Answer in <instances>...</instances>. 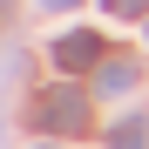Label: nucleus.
Masks as SVG:
<instances>
[{"label":"nucleus","mask_w":149,"mask_h":149,"mask_svg":"<svg viewBox=\"0 0 149 149\" xmlns=\"http://www.w3.org/2000/svg\"><path fill=\"white\" fill-rule=\"evenodd\" d=\"M95 61H102V34L68 27V34L54 41V68H61V74H81V68H95Z\"/></svg>","instance_id":"2"},{"label":"nucleus","mask_w":149,"mask_h":149,"mask_svg":"<svg viewBox=\"0 0 149 149\" xmlns=\"http://www.w3.org/2000/svg\"><path fill=\"white\" fill-rule=\"evenodd\" d=\"M34 122H41V129L47 136H81L88 129V88H47L41 95V102H34Z\"/></svg>","instance_id":"1"},{"label":"nucleus","mask_w":149,"mask_h":149,"mask_svg":"<svg viewBox=\"0 0 149 149\" xmlns=\"http://www.w3.org/2000/svg\"><path fill=\"white\" fill-rule=\"evenodd\" d=\"M136 81V61H95V95H122Z\"/></svg>","instance_id":"3"},{"label":"nucleus","mask_w":149,"mask_h":149,"mask_svg":"<svg viewBox=\"0 0 149 149\" xmlns=\"http://www.w3.org/2000/svg\"><path fill=\"white\" fill-rule=\"evenodd\" d=\"M109 14L115 20H136V14H149V0H109Z\"/></svg>","instance_id":"5"},{"label":"nucleus","mask_w":149,"mask_h":149,"mask_svg":"<svg viewBox=\"0 0 149 149\" xmlns=\"http://www.w3.org/2000/svg\"><path fill=\"white\" fill-rule=\"evenodd\" d=\"M41 7H47V14H61V7H81V0H41Z\"/></svg>","instance_id":"6"},{"label":"nucleus","mask_w":149,"mask_h":149,"mask_svg":"<svg viewBox=\"0 0 149 149\" xmlns=\"http://www.w3.org/2000/svg\"><path fill=\"white\" fill-rule=\"evenodd\" d=\"M142 136H149V129H142V115H129V122H115V129H109V149H149Z\"/></svg>","instance_id":"4"}]
</instances>
